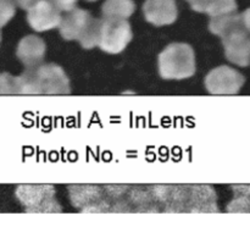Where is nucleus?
<instances>
[{
  "instance_id": "obj_20",
  "label": "nucleus",
  "mask_w": 250,
  "mask_h": 238,
  "mask_svg": "<svg viewBox=\"0 0 250 238\" xmlns=\"http://www.w3.org/2000/svg\"><path fill=\"white\" fill-rule=\"evenodd\" d=\"M0 43H1V31H0Z\"/></svg>"
},
{
  "instance_id": "obj_5",
  "label": "nucleus",
  "mask_w": 250,
  "mask_h": 238,
  "mask_svg": "<svg viewBox=\"0 0 250 238\" xmlns=\"http://www.w3.org/2000/svg\"><path fill=\"white\" fill-rule=\"evenodd\" d=\"M246 78L229 66H219L210 71L205 77V87L211 94H237L243 87Z\"/></svg>"
},
{
  "instance_id": "obj_19",
  "label": "nucleus",
  "mask_w": 250,
  "mask_h": 238,
  "mask_svg": "<svg viewBox=\"0 0 250 238\" xmlns=\"http://www.w3.org/2000/svg\"><path fill=\"white\" fill-rule=\"evenodd\" d=\"M187 1L189 2V4H190V6H193V5H194L195 2H197V1H199V0H187Z\"/></svg>"
},
{
  "instance_id": "obj_17",
  "label": "nucleus",
  "mask_w": 250,
  "mask_h": 238,
  "mask_svg": "<svg viewBox=\"0 0 250 238\" xmlns=\"http://www.w3.org/2000/svg\"><path fill=\"white\" fill-rule=\"evenodd\" d=\"M38 1H41V0H16V4L19 5L21 9L28 10L29 7H32L34 4H37Z\"/></svg>"
},
{
  "instance_id": "obj_15",
  "label": "nucleus",
  "mask_w": 250,
  "mask_h": 238,
  "mask_svg": "<svg viewBox=\"0 0 250 238\" xmlns=\"http://www.w3.org/2000/svg\"><path fill=\"white\" fill-rule=\"evenodd\" d=\"M16 14L14 0H0V28L4 27Z\"/></svg>"
},
{
  "instance_id": "obj_12",
  "label": "nucleus",
  "mask_w": 250,
  "mask_h": 238,
  "mask_svg": "<svg viewBox=\"0 0 250 238\" xmlns=\"http://www.w3.org/2000/svg\"><path fill=\"white\" fill-rule=\"evenodd\" d=\"M134 10L133 0H105L102 6L103 16L107 19L127 20L133 15Z\"/></svg>"
},
{
  "instance_id": "obj_9",
  "label": "nucleus",
  "mask_w": 250,
  "mask_h": 238,
  "mask_svg": "<svg viewBox=\"0 0 250 238\" xmlns=\"http://www.w3.org/2000/svg\"><path fill=\"white\" fill-rule=\"evenodd\" d=\"M144 17L154 26H166L177 20L178 9L176 0H146Z\"/></svg>"
},
{
  "instance_id": "obj_14",
  "label": "nucleus",
  "mask_w": 250,
  "mask_h": 238,
  "mask_svg": "<svg viewBox=\"0 0 250 238\" xmlns=\"http://www.w3.org/2000/svg\"><path fill=\"white\" fill-rule=\"evenodd\" d=\"M0 94H20L19 78L10 73H0Z\"/></svg>"
},
{
  "instance_id": "obj_6",
  "label": "nucleus",
  "mask_w": 250,
  "mask_h": 238,
  "mask_svg": "<svg viewBox=\"0 0 250 238\" xmlns=\"http://www.w3.org/2000/svg\"><path fill=\"white\" fill-rule=\"evenodd\" d=\"M225 55L234 65H250V33L243 24L237 26L221 37Z\"/></svg>"
},
{
  "instance_id": "obj_4",
  "label": "nucleus",
  "mask_w": 250,
  "mask_h": 238,
  "mask_svg": "<svg viewBox=\"0 0 250 238\" xmlns=\"http://www.w3.org/2000/svg\"><path fill=\"white\" fill-rule=\"evenodd\" d=\"M98 46L109 54H119L132 41L131 24L127 20L103 17Z\"/></svg>"
},
{
  "instance_id": "obj_8",
  "label": "nucleus",
  "mask_w": 250,
  "mask_h": 238,
  "mask_svg": "<svg viewBox=\"0 0 250 238\" xmlns=\"http://www.w3.org/2000/svg\"><path fill=\"white\" fill-rule=\"evenodd\" d=\"M27 22L37 32H44L59 27L61 11L50 1L41 0L27 10Z\"/></svg>"
},
{
  "instance_id": "obj_2",
  "label": "nucleus",
  "mask_w": 250,
  "mask_h": 238,
  "mask_svg": "<svg viewBox=\"0 0 250 238\" xmlns=\"http://www.w3.org/2000/svg\"><path fill=\"white\" fill-rule=\"evenodd\" d=\"M100 26L102 20L94 19L87 10L75 7L61 17L59 29L66 41H78L84 49H92L99 43Z\"/></svg>"
},
{
  "instance_id": "obj_21",
  "label": "nucleus",
  "mask_w": 250,
  "mask_h": 238,
  "mask_svg": "<svg viewBox=\"0 0 250 238\" xmlns=\"http://www.w3.org/2000/svg\"><path fill=\"white\" fill-rule=\"evenodd\" d=\"M87 1H97V0H87Z\"/></svg>"
},
{
  "instance_id": "obj_1",
  "label": "nucleus",
  "mask_w": 250,
  "mask_h": 238,
  "mask_svg": "<svg viewBox=\"0 0 250 238\" xmlns=\"http://www.w3.org/2000/svg\"><path fill=\"white\" fill-rule=\"evenodd\" d=\"M19 78L20 94H70V80L55 64L27 67Z\"/></svg>"
},
{
  "instance_id": "obj_18",
  "label": "nucleus",
  "mask_w": 250,
  "mask_h": 238,
  "mask_svg": "<svg viewBox=\"0 0 250 238\" xmlns=\"http://www.w3.org/2000/svg\"><path fill=\"white\" fill-rule=\"evenodd\" d=\"M242 16V21H243V26L244 28L250 33V7L247 9L243 14H241Z\"/></svg>"
},
{
  "instance_id": "obj_7",
  "label": "nucleus",
  "mask_w": 250,
  "mask_h": 238,
  "mask_svg": "<svg viewBox=\"0 0 250 238\" xmlns=\"http://www.w3.org/2000/svg\"><path fill=\"white\" fill-rule=\"evenodd\" d=\"M16 197L29 212L55 210L51 208L55 200L53 199L54 188L50 186H20Z\"/></svg>"
},
{
  "instance_id": "obj_3",
  "label": "nucleus",
  "mask_w": 250,
  "mask_h": 238,
  "mask_svg": "<svg viewBox=\"0 0 250 238\" xmlns=\"http://www.w3.org/2000/svg\"><path fill=\"white\" fill-rule=\"evenodd\" d=\"M164 80H185L195 73V54L189 44L173 43L166 46L158 60Z\"/></svg>"
},
{
  "instance_id": "obj_10",
  "label": "nucleus",
  "mask_w": 250,
  "mask_h": 238,
  "mask_svg": "<svg viewBox=\"0 0 250 238\" xmlns=\"http://www.w3.org/2000/svg\"><path fill=\"white\" fill-rule=\"evenodd\" d=\"M46 46L42 38L37 36H26L17 45L16 55L26 67H33L43 61Z\"/></svg>"
},
{
  "instance_id": "obj_13",
  "label": "nucleus",
  "mask_w": 250,
  "mask_h": 238,
  "mask_svg": "<svg viewBox=\"0 0 250 238\" xmlns=\"http://www.w3.org/2000/svg\"><path fill=\"white\" fill-rule=\"evenodd\" d=\"M241 24H243L241 15L232 12V14L211 17V20L209 22V29L211 33L222 37L225 33L231 31L232 28H234L237 26H241Z\"/></svg>"
},
{
  "instance_id": "obj_11",
  "label": "nucleus",
  "mask_w": 250,
  "mask_h": 238,
  "mask_svg": "<svg viewBox=\"0 0 250 238\" xmlns=\"http://www.w3.org/2000/svg\"><path fill=\"white\" fill-rule=\"evenodd\" d=\"M237 7L236 0H200L192 9L197 12H205L210 17H215L236 12Z\"/></svg>"
},
{
  "instance_id": "obj_16",
  "label": "nucleus",
  "mask_w": 250,
  "mask_h": 238,
  "mask_svg": "<svg viewBox=\"0 0 250 238\" xmlns=\"http://www.w3.org/2000/svg\"><path fill=\"white\" fill-rule=\"evenodd\" d=\"M60 11H70V10L75 9L77 5L78 0H50Z\"/></svg>"
}]
</instances>
